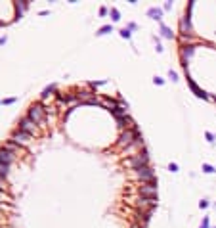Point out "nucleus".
<instances>
[{
	"label": "nucleus",
	"mask_w": 216,
	"mask_h": 228,
	"mask_svg": "<svg viewBox=\"0 0 216 228\" xmlns=\"http://www.w3.org/2000/svg\"><path fill=\"white\" fill-rule=\"evenodd\" d=\"M10 140H14V142H15V144H19L21 148H25V146H29V144L33 142V136L17 129V130H14V132H12V136H10Z\"/></svg>",
	"instance_id": "obj_5"
},
{
	"label": "nucleus",
	"mask_w": 216,
	"mask_h": 228,
	"mask_svg": "<svg viewBox=\"0 0 216 228\" xmlns=\"http://www.w3.org/2000/svg\"><path fill=\"white\" fill-rule=\"evenodd\" d=\"M147 163H149V155H147V152H138L134 153L126 159V165L132 167L134 171L136 169H142V167H147Z\"/></svg>",
	"instance_id": "obj_3"
},
{
	"label": "nucleus",
	"mask_w": 216,
	"mask_h": 228,
	"mask_svg": "<svg viewBox=\"0 0 216 228\" xmlns=\"http://www.w3.org/2000/svg\"><path fill=\"white\" fill-rule=\"evenodd\" d=\"M27 117L31 121H35L38 127H44V119H46V111H44L42 104H33L29 107V113H27Z\"/></svg>",
	"instance_id": "obj_2"
},
{
	"label": "nucleus",
	"mask_w": 216,
	"mask_h": 228,
	"mask_svg": "<svg viewBox=\"0 0 216 228\" xmlns=\"http://www.w3.org/2000/svg\"><path fill=\"white\" fill-rule=\"evenodd\" d=\"M99 14H101V16H105V14H107V8H105V6H104V8H99Z\"/></svg>",
	"instance_id": "obj_31"
},
{
	"label": "nucleus",
	"mask_w": 216,
	"mask_h": 228,
	"mask_svg": "<svg viewBox=\"0 0 216 228\" xmlns=\"http://www.w3.org/2000/svg\"><path fill=\"white\" fill-rule=\"evenodd\" d=\"M8 173H10V165H6V163H0V176H8Z\"/></svg>",
	"instance_id": "obj_17"
},
{
	"label": "nucleus",
	"mask_w": 216,
	"mask_h": 228,
	"mask_svg": "<svg viewBox=\"0 0 216 228\" xmlns=\"http://www.w3.org/2000/svg\"><path fill=\"white\" fill-rule=\"evenodd\" d=\"M180 35H191V23H189V14L182 17L180 21Z\"/></svg>",
	"instance_id": "obj_8"
},
{
	"label": "nucleus",
	"mask_w": 216,
	"mask_h": 228,
	"mask_svg": "<svg viewBox=\"0 0 216 228\" xmlns=\"http://www.w3.org/2000/svg\"><path fill=\"white\" fill-rule=\"evenodd\" d=\"M121 37H122V39H130V29L124 27V29L121 31Z\"/></svg>",
	"instance_id": "obj_21"
},
{
	"label": "nucleus",
	"mask_w": 216,
	"mask_h": 228,
	"mask_svg": "<svg viewBox=\"0 0 216 228\" xmlns=\"http://www.w3.org/2000/svg\"><path fill=\"white\" fill-rule=\"evenodd\" d=\"M187 81H189V86H191V90H193V92H195V96H197V98H203V100H207V98H209V94L205 92V90H201V88H199L195 83L191 81V79H187Z\"/></svg>",
	"instance_id": "obj_10"
},
{
	"label": "nucleus",
	"mask_w": 216,
	"mask_h": 228,
	"mask_svg": "<svg viewBox=\"0 0 216 228\" xmlns=\"http://www.w3.org/2000/svg\"><path fill=\"white\" fill-rule=\"evenodd\" d=\"M205 136H207V140H209L210 144H212V142H214V138H216V136H214L212 132H209V130H207V132H205Z\"/></svg>",
	"instance_id": "obj_22"
},
{
	"label": "nucleus",
	"mask_w": 216,
	"mask_h": 228,
	"mask_svg": "<svg viewBox=\"0 0 216 228\" xmlns=\"http://www.w3.org/2000/svg\"><path fill=\"white\" fill-rule=\"evenodd\" d=\"M54 90H55V86H54V84H50L48 88H44V90H42V94H40V96H42V100H46V98L54 92Z\"/></svg>",
	"instance_id": "obj_16"
},
{
	"label": "nucleus",
	"mask_w": 216,
	"mask_h": 228,
	"mask_svg": "<svg viewBox=\"0 0 216 228\" xmlns=\"http://www.w3.org/2000/svg\"><path fill=\"white\" fill-rule=\"evenodd\" d=\"M58 100L61 102V104H67V102H77L78 96L77 94H58Z\"/></svg>",
	"instance_id": "obj_12"
},
{
	"label": "nucleus",
	"mask_w": 216,
	"mask_h": 228,
	"mask_svg": "<svg viewBox=\"0 0 216 228\" xmlns=\"http://www.w3.org/2000/svg\"><path fill=\"white\" fill-rule=\"evenodd\" d=\"M138 138H142V134H140L138 127L134 125L132 129H126V130H122V132H121L117 146H119V148H124V150H126V148H130V146H132L136 140H138Z\"/></svg>",
	"instance_id": "obj_1"
},
{
	"label": "nucleus",
	"mask_w": 216,
	"mask_h": 228,
	"mask_svg": "<svg viewBox=\"0 0 216 228\" xmlns=\"http://www.w3.org/2000/svg\"><path fill=\"white\" fill-rule=\"evenodd\" d=\"M193 44H187V46H182V50H180V56H182V60H187V58H191V54H193Z\"/></svg>",
	"instance_id": "obj_11"
},
{
	"label": "nucleus",
	"mask_w": 216,
	"mask_h": 228,
	"mask_svg": "<svg viewBox=\"0 0 216 228\" xmlns=\"http://www.w3.org/2000/svg\"><path fill=\"white\" fill-rule=\"evenodd\" d=\"M111 17L115 19V21H119V19H121V14H119V10H117V8H111Z\"/></svg>",
	"instance_id": "obj_19"
},
{
	"label": "nucleus",
	"mask_w": 216,
	"mask_h": 228,
	"mask_svg": "<svg viewBox=\"0 0 216 228\" xmlns=\"http://www.w3.org/2000/svg\"><path fill=\"white\" fill-rule=\"evenodd\" d=\"M2 150L10 152V153H14V155H21V152H23V148H21L19 144H15L14 140H6L2 144Z\"/></svg>",
	"instance_id": "obj_7"
},
{
	"label": "nucleus",
	"mask_w": 216,
	"mask_h": 228,
	"mask_svg": "<svg viewBox=\"0 0 216 228\" xmlns=\"http://www.w3.org/2000/svg\"><path fill=\"white\" fill-rule=\"evenodd\" d=\"M109 31H113V27L111 25H104V27L98 31V35H105V33H109Z\"/></svg>",
	"instance_id": "obj_20"
},
{
	"label": "nucleus",
	"mask_w": 216,
	"mask_h": 228,
	"mask_svg": "<svg viewBox=\"0 0 216 228\" xmlns=\"http://www.w3.org/2000/svg\"><path fill=\"white\" fill-rule=\"evenodd\" d=\"M161 31H163V37H165V39H172V37H174V33L170 31L165 23H161Z\"/></svg>",
	"instance_id": "obj_15"
},
{
	"label": "nucleus",
	"mask_w": 216,
	"mask_h": 228,
	"mask_svg": "<svg viewBox=\"0 0 216 228\" xmlns=\"http://www.w3.org/2000/svg\"><path fill=\"white\" fill-rule=\"evenodd\" d=\"M153 83H155V84H163V83H165V79H161V77H155V79H153Z\"/></svg>",
	"instance_id": "obj_28"
},
{
	"label": "nucleus",
	"mask_w": 216,
	"mask_h": 228,
	"mask_svg": "<svg viewBox=\"0 0 216 228\" xmlns=\"http://www.w3.org/2000/svg\"><path fill=\"white\" fill-rule=\"evenodd\" d=\"M168 77H170V79H172V81H178V75H176L174 71H170V73H168Z\"/></svg>",
	"instance_id": "obj_30"
},
{
	"label": "nucleus",
	"mask_w": 216,
	"mask_h": 228,
	"mask_svg": "<svg viewBox=\"0 0 216 228\" xmlns=\"http://www.w3.org/2000/svg\"><path fill=\"white\" fill-rule=\"evenodd\" d=\"M203 171L205 173H216V169L212 165H209V163H203Z\"/></svg>",
	"instance_id": "obj_18"
},
{
	"label": "nucleus",
	"mask_w": 216,
	"mask_h": 228,
	"mask_svg": "<svg viewBox=\"0 0 216 228\" xmlns=\"http://www.w3.org/2000/svg\"><path fill=\"white\" fill-rule=\"evenodd\" d=\"M168 171H172V173H176V171H178V165H176V163H170V165H168Z\"/></svg>",
	"instance_id": "obj_27"
},
{
	"label": "nucleus",
	"mask_w": 216,
	"mask_h": 228,
	"mask_svg": "<svg viewBox=\"0 0 216 228\" xmlns=\"http://www.w3.org/2000/svg\"><path fill=\"white\" fill-rule=\"evenodd\" d=\"M199 228H209V217H205V219H203V222H201Z\"/></svg>",
	"instance_id": "obj_25"
},
{
	"label": "nucleus",
	"mask_w": 216,
	"mask_h": 228,
	"mask_svg": "<svg viewBox=\"0 0 216 228\" xmlns=\"http://www.w3.org/2000/svg\"><path fill=\"white\" fill-rule=\"evenodd\" d=\"M6 222V215L4 213H0V228H2V224Z\"/></svg>",
	"instance_id": "obj_29"
},
{
	"label": "nucleus",
	"mask_w": 216,
	"mask_h": 228,
	"mask_svg": "<svg viewBox=\"0 0 216 228\" xmlns=\"http://www.w3.org/2000/svg\"><path fill=\"white\" fill-rule=\"evenodd\" d=\"M0 190H8V186H6V178H4V176H0Z\"/></svg>",
	"instance_id": "obj_23"
},
{
	"label": "nucleus",
	"mask_w": 216,
	"mask_h": 228,
	"mask_svg": "<svg viewBox=\"0 0 216 228\" xmlns=\"http://www.w3.org/2000/svg\"><path fill=\"white\" fill-rule=\"evenodd\" d=\"M19 130H23L31 136H38L40 134V129H38V125L35 121H31L29 117H21L19 119Z\"/></svg>",
	"instance_id": "obj_4"
},
{
	"label": "nucleus",
	"mask_w": 216,
	"mask_h": 228,
	"mask_svg": "<svg viewBox=\"0 0 216 228\" xmlns=\"http://www.w3.org/2000/svg\"><path fill=\"white\" fill-rule=\"evenodd\" d=\"M147 14H149L153 19H159V21H161V16H163V10L161 8H149V10H147Z\"/></svg>",
	"instance_id": "obj_13"
},
{
	"label": "nucleus",
	"mask_w": 216,
	"mask_h": 228,
	"mask_svg": "<svg viewBox=\"0 0 216 228\" xmlns=\"http://www.w3.org/2000/svg\"><path fill=\"white\" fill-rule=\"evenodd\" d=\"M15 159V155L14 153H10V152H6V150H2L0 148V163H6V165H10Z\"/></svg>",
	"instance_id": "obj_9"
},
{
	"label": "nucleus",
	"mask_w": 216,
	"mask_h": 228,
	"mask_svg": "<svg viewBox=\"0 0 216 228\" xmlns=\"http://www.w3.org/2000/svg\"><path fill=\"white\" fill-rule=\"evenodd\" d=\"M10 201H12V196L6 190H0V203H10Z\"/></svg>",
	"instance_id": "obj_14"
},
{
	"label": "nucleus",
	"mask_w": 216,
	"mask_h": 228,
	"mask_svg": "<svg viewBox=\"0 0 216 228\" xmlns=\"http://www.w3.org/2000/svg\"><path fill=\"white\" fill-rule=\"evenodd\" d=\"M199 207H201V209H207V207H209V201H207V199L199 201Z\"/></svg>",
	"instance_id": "obj_26"
},
{
	"label": "nucleus",
	"mask_w": 216,
	"mask_h": 228,
	"mask_svg": "<svg viewBox=\"0 0 216 228\" xmlns=\"http://www.w3.org/2000/svg\"><path fill=\"white\" fill-rule=\"evenodd\" d=\"M193 39V35H180V40L182 42H186V40H191Z\"/></svg>",
	"instance_id": "obj_24"
},
{
	"label": "nucleus",
	"mask_w": 216,
	"mask_h": 228,
	"mask_svg": "<svg viewBox=\"0 0 216 228\" xmlns=\"http://www.w3.org/2000/svg\"><path fill=\"white\" fill-rule=\"evenodd\" d=\"M136 178H140L142 182H155V173L149 167H142V169H136Z\"/></svg>",
	"instance_id": "obj_6"
}]
</instances>
